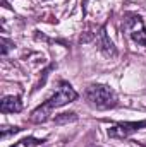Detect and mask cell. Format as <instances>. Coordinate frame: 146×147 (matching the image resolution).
Masks as SVG:
<instances>
[{"label":"cell","mask_w":146,"mask_h":147,"mask_svg":"<svg viewBox=\"0 0 146 147\" xmlns=\"http://www.w3.org/2000/svg\"><path fill=\"white\" fill-rule=\"evenodd\" d=\"M23 110V101L19 96H5L0 101V111L2 113H19Z\"/></svg>","instance_id":"6"},{"label":"cell","mask_w":146,"mask_h":147,"mask_svg":"<svg viewBox=\"0 0 146 147\" xmlns=\"http://www.w3.org/2000/svg\"><path fill=\"white\" fill-rule=\"evenodd\" d=\"M84 98H86V103L91 108L100 111L112 110L119 103V98H117L115 91L110 89L108 86H103V84H91L84 91Z\"/></svg>","instance_id":"2"},{"label":"cell","mask_w":146,"mask_h":147,"mask_svg":"<svg viewBox=\"0 0 146 147\" xmlns=\"http://www.w3.org/2000/svg\"><path fill=\"white\" fill-rule=\"evenodd\" d=\"M76 99H77V92L74 91L72 86H71L69 82H60L57 92H55L52 98H48L41 106H38L36 110L29 115V120H31L33 123H43V121H46V120L50 118L52 111L55 110V108L65 106L67 103H72Z\"/></svg>","instance_id":"1"},{"label":"cell","mask_w":146,"mask_h":147,"mask_svg":"<svg viewBox=\"0 0 146 147\" xmlns=\"http://www.w3.org/2000/svg\"><path fill=\"white\" fill-rule=\"evenodd\" d=\"M146 127V120L141 121H119L108 128V137L112 139H127L129 135L136 134L138 130Z\"/></svg>","instance_id":"3"},{"label":"cell","mask_w":146,"mask_h":147,"mask_svg":"<svg viewBox=\"0 0 146 147\" xmlns=\"http://www.w3.org/2000/svg\"><path fill=\"white\" fill-rule=\"evenodd\" d=\"M77 120V115L76 113H60V115H55L53 121L57 125H64V123H69V121H76Z\"/></svg>","instance_id":"7"},{"label":"cell","mask_w":146,"mask_h":147,"mask_svg":"<svg viewBox=\"0 0 146 147\" xmlns=\"http://www.w3.org/2000/svg\"><path fill=\"white\" fill-rule=\"evenodd\" d=\"M10 147H19V146H10Z\"/></svg>","instance_id":"11"},{"label":"cell","mask_w":146,"mask_h":147,"mask_svg":"<svg viewBox=\"0 0 146 147\" xmlns=\"http://www.w3.org/2000/svg\"><path fill=\"white\" fill-rule=\"evenodd\" d=\"M124 26L129 31V36L132 38V41L146 46V22L139 16H129L126 19Z\"/></svg>","instance_id":"4"},{"label":"cell","mask_w":146,"mask_h":147,"mask_svg":"<svg viewBox=\"0 0 146 147\" xmlns=\"http://www.w3.org/2000/svg\"><path fill=\"white\" fill-rule=\"evenodd\" d=\"M19 130H21V128H19V127H14V128H12V130H5V128H3V130H2V137H3V139H5V137H7V135H9V134H17V132H19Z\"/></svg>","instance_id":"10"},{"label":"cell","mask_w":146,"mask_h":147,"mask_svg":"<svg viewBox=\"0 0 146 147\" xmlns=\"http://www.w3.org/2000/svg\"><path fill=\"white\" fill-rule=\"evenodd\" d=\"M0 45H2V57H5V55L9 53V50L14 46V43L9 41L7 38H0Z\"/></svg>","instance_id":"9"},{"label":"cell","mask_w":146,"mask_h":147,"mask_svg":"<svg viewBox=\"0 0 146 147\" xmlns=\"http://www.w3.org/2000/svg\"><path fill=\"white\" fill-rule=\"evenodd\" d=\"M95 39H96L98 50H100L105 57H108V58H115V57H117V48H115V45L110 41L105 26H102V28L98 29V33L95 34Z\"/></svg>","instance_id":"5"},{"label":"cell","mask_w":146,"mask_h":147,"mask_svg":"<svg viewBox=\"0 0 146 147\" xmlns=\"http://www.w3.org/2000/svg\"><path fill=\"white\" fill-rule=\"evenodd\" d=\"M45 140H40V139H35V137H26V139H23L21 140V144L26 147H33V146H41Z\"/></svg>","instance_id":"8"}]
</instances>
